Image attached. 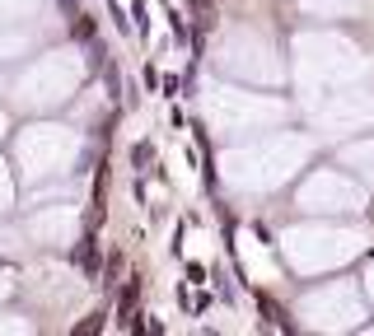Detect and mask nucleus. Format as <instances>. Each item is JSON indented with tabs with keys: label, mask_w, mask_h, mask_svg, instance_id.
<instances>
[{
	"label": "nucleus",
	"mask_w": 374,
	"mask_h": 336,
	"mask_svg": "<svg viewBox=\"0 0 374 336\" xmlns=\"http://www.w3.org/2000/svg\"><path fill=\"white\" fill-rule=\"evenodd\" d=\"M98 33V24H94L89 15H80V24H75V38H94Z\"/></svg>",
	"instance_id": "20e7f679"
},
{
	"label": "nucleus",
	"mask_w": 374,
	"mask_h": 336,
	"mask_svg": "<svg viewBox=\"0 0 374 336\" xmlns=\"http://www.w3.org/2000/svg\"><path fill=\"white\" fill-rule=\"evenodd\" d=\"M187 280H192V285H206V266L202 261H187Z\"/></svg>",
	"instance_id": "39448f33"
},
{
	"label": "nucleus",
	"mask_w": 374,
	"mask_h": 336,
	"mask_svg": "<svg viewBox=\"0 0 374 336\" xmlns=\"http://www.w3.org/2000/svg\"><path fill=\"white\" fill-rule=\"evenodd\" d=\"M136 299H140V280L131 275L122 285V299H117V327H126V332H136L140 322H136Z\"/></svg>",
	"instance_id": "f257e3e1"
},
{
	"label": "nucleus",
	"mask_w": 374,
	"mask_h": 336,
	"mask_svg": "<svg viewBox=\"0 0 374 336\" xmlns=\"http://www.w3.org/2000/svg\"><path fill=\"white\" fill-rule=\"evenodd\" d=\"M70 5H75V0H66V10H70Z\"/></svg>",
	"instance_id": "6e6552de"
},
{
	"label": "nucleus",
	"mask_w": 374,
	"mask_h": 336,
	"mask_svg": "<svg viewBox=\"0 0 374 336\" xmlns=\"http://www.w3.org/2000/svg\"><path fill=\"white\" fill-rule=\"evenodd\" d=\"M75 266H80V275H84V280H98V275H103V252H98V243H94V238H84V243L75 247Z\"/></svg>",
	"instance_id": "f03ea898"
},
{
	"label": "nucleus",
	"mask_w": 374,
	"mask_h": 336,
	"mask_svg": "<svg viewBox=\"0 0 374 336\" xmlns=\"http://www.w3.org/2000/svg\"><path fill=\"white\" fill-rule=\"evenodd\" d=\"M192 10H197L202 19H211V0H192Z\"/></svg>",
	"instance_id": "0eeeda50"
},
{
	"label": "nucleus",
	"mask_w": 374,
	"mask_h": 336,
	"mask_svg": "<svg viewBox=\"0 0 374 336\" xmlns=\"http://www.w3.org/2000/svg\"><path fill=\"white\" fill-rule=\"evenodd\" d=\"M89 332H103V313H94V318H84L75 327V336H89Z\"/></svg>",
	"instance_id": "7ed1b4c3"
},
{
	"label": "nucleus",
	"mask_w": 374,
	"mask_h": 336,
	"mask_svg": "<svg viewBox=\"0 0 374 336\" xmlns=\"http://www.w3.org/2000/svg\"><path fill=\"white\" fill-rule=\"evenodd\" d=\"M169 24H173V38H178V43H183V38H187V29H183V19L173 15V10H169Z\"/></svg>",
	"instance_id": "423d86ee"
}]
</instances>
